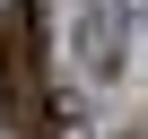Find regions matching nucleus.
Instances as JSON below:
<instances>
[{
    "instance_id": "nucleus-1",
    "label": "nucleus",
    "mask_w": 148,
    "mask_h": 139,
    "mask_svg": "<svg viewBox=\"0 0 148 139\" xmlns=\"http://www.w3.org/2000/svg\"><path fill=\"white\" fill-rule=\"evenodd\" d=\"M44 9L35 0H9L0 9V104H9V122H18V139H35V122H44Z\"/></svg>"
},
{
    "instance_id": "nucleus-2",
    "label": "nucleus",
    "mask_w": 148,
    "mask_h": 139,
    "mask_svg": "<svg viewBox=\"0 0 148 139\" xmlns=\"http://www.w3.org/2000/svg\"><path fill=\"white\" fill-rule=\"evenodd\" d=\"M35 139H87V113H79V96H44V122H35Z\"/></svg>"
}]
</instances>
